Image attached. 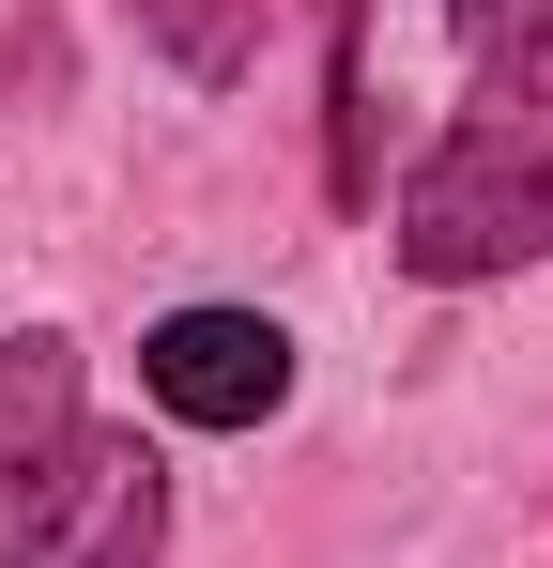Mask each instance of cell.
Masks as SVG:
<instances>
[{
    "label": "cell",
    "mask_w": 553,
    "mask_h": 568,
    "mask_svg": "<svg viewBox=\"0 0 553 568\" xmlns=\"http://www.w3.org/2000/svg\"><path fill=\"white\" fill-rule=\"evenodd\" d=\"M553 246V62H492L400 185V277L476 292Z\"/></svg>",
    "instance_id": "1"
},
{
    "label": "cell",
    "mask_w": 553,
    "mask_h": 568,
    "mask_svg": "<svg viewBox=\"0 0 553 568\" xmlns=\"http://www.w3.org/2000/svg\"><path fill=\"white\" fill-rule=\"evenodd\" d=\"M154 538H170V462L139 430H92V415L0 491V554L16 568H154Z\"/></svg>",
    "instance_id": "2"
},
{
    "label": "cell",
    "mask_w": 553,
    "mask_h": 568,
    "mask_svg": "<svg viewBox=\"0 0 553 568\" xmlns=\"http://www.w3.org/2000/svg\"><path fill=\"white\" fill-rule=\"evenodd\" d=\"M139 384H154V415H184V430H262L276 399H292V338H276L262 307H170L139 338Z\"/></svg>",
    "instance_id": "3"
},
{
    "label": "cell",
    "mask_w": 553,
    "mask_h": 568,
    "mask_svg": "<svg viewBox=\"0 0 553 568\" xmlns=\"http://www.w3.org/2000/svg\"><path fill=\"white\" fill-rule=\"evenodd\" d=\"M62 430H78V338H47V323H31V338L0 354V491L47 462Z\"/></svg>",
    "instance_id": "4"
},
{
    "label": "cell",
    "mask_w": 553,
    "mask_h": 568,
    "mask_svg": "<svg viewBox=\"0 0 553 568\" xmlns=\"http://www.w3.org/2000/svg\"><path fill=\"white\" fill-rule=\"evenodd\" d=\"M323 185H339V215H369V185H384V154H369V31H354V0H323Z\"/></svg>",
    "instance_id": "5"
},
{
    "label": "cell",
    "mask_w": 553,
    "mask_h": 568,
    "mask_svg": "<svg viewBox=\"0 0 553 568\" xmlns=\"http://www.w3.org/2000/svg\"><path fill=\"white\" fill-rule=\"evenodd\" d=\"M139 31L170 47V62L200 78V93H231V78L262 62V0H139Z\"/></svg>",
    "instance_id": "6"
},
{
    "label": "cell",
    "mask_w": 553,
    "mask_h": 568,
    "mask_svg": "<svg viewBox=\"0 0 553 568\" xmlns=\"http://www.w3.org/2000/svg\"><path fill=\"white\" fill-rule=\"evenodd\" d=\"M446 31H461L476 78H492V62H553V0H446Z\"/></svg>",
    "instance_id": "7"
}]
</instances>
